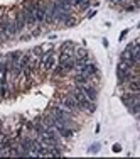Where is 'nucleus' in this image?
<instances>
[{"instance_id":"obj_6","label":"nucleus","mask_w":140,"mask_h":159,"mask_svg":"<svg viewBox=\"0 0 140 159\" xmlns=\"http://www.w3.org/2000/svg\"><path fill=\"white\" fill-rule=\"evenodd\" d=\"M91 76L86 73H74L73 75V85H86V83H91Z\"/></svg>"},{"instance_id":"obj_12","label":"nucleus","mask_w":140,"mask_h":159,"mask_svg":"<svg viewBox=\"0 0 140 159\" xmlns=\"http://www.w3.org/2000/svg\"><path fill=\"white\" fill-rule=\"evenodd\" d=\"M120 151H122V146H120V144H115V146H113V152H120Z\"/></svg>"},{"instance_id":"obj_11","label":"nucleus","mask_w":140,"mask_h":159,"mask_svg":"<svg viewBox=\"0 0 140 159\" xmlns=\"http://www.w3.org/2000/svg\"><path fill=\"white\" fill-rule=\"evenodd\" d=\"M100 149H101V144H100V142H96V144H93V146L90 147V152H93V154H94V152H98Z\"/></svg>"},{"instance_id":"obj_4","label":"nucleus","mask_w":140,"mask_h":159,"mask_svg":"<svg viewBox=\"0 0 140 159\" xmlns=\"http://www.w3.org/2000/svg\"><path fill=\"white\" fill-rule=\"evenodd\" d=\"M20 14H22V17H24L25 27L32 29V27H36V25H37L36 16H34V9H32L31 5H29V3H25V5L20 9Z\"/></svg>"},{"instance_id":"obj_13","label":"nucleus","mask_w":140,"mask_h":159,"mask_svg":"<svg viewBox=\"0 0 140 159\" xmlns=\"http://www.w3.org/2000/svg\"><path fill=\"white\" fill-rule=\"evenodd\" d=\"M125 2H127V0H112V5L113 3H125Z\"/></svg>"},{"instance_id":"obj_1","label":"nucleus","mask_w":140,"mask_h":159,"mask_svg":"<svg viewBox=\"0 0 140 159\" xmlns=\"http://www.w3.org/2000/svg\"><path fill=\"white\" fill-rule=\"evenodd\" d=\"M25 29V22H24V17H22L20 10H17L15 16L10 17V25H9V36L14 37V36H19L22 31Z\"/></svg>"},{"instance_id":"obj_10","label":"nucleus","mask_w":140,"mask_h":159,"mask_svg":"<svg viewBox=\"0 0 140 159\" xmlns=\"http://www.w3.org/2000/svg\"><path fill=\"white\" fill-rule=\"evenodd\" d=\"M90 7H91V0H83L81 5L78 7V10H81V12H85V10H88Z\"/></svg>"},{"instance_id":"obj_7","label":"nucleus","mask_w":140,"mask_h":159,"mask_svg":"<svg viewBox=\"0 0 140 159\" xmlns=\"http://www.w3.org/2000/svg\"><path fill=\"white\" fill-rule=\"evenodd\" d=\"M44 51H46V49H44V46H34L29 52H31L34 58H39V59H41V58L44 56Z\"/></svg>"},{"instance_id":"obj_9","label":"nucleus","mask_w":140,"mask_h":159,"mask_svg":"<svg viewBox=\"0 0 140 159\" xmlns=\"http://www.w3.org/2000/svg\"><path fill=\"white\" fill-rule=\"evenodd\" d=\"M127 110L130 112L133 117H138V112H140V103H133V105H130V107H127Z\"/></svg>"},{"instance_id":"obj_14","label":"nucleus","mask_w":140,"mask_h":159,"mask_svg":"<svg viewBox=\"0 0 140 159\" xmlns=\"http://www.w3.org/2000/svg\"><path fill=\"white\" fill-rule=\"evenodd\" d=\"M94 14H96V12H94V10H91V12H88V19H91V17L94 16Z\"/></svg>"},{"instance_id":"obj_3","label":"nucleus","mask_w":140,"mask_h":159,"mask_svg":"<svg viewBox=\"0 0 140 159\" xmlns=\"http://www.w3.org/2000/svg\"><path fill=\"white\" fill-rule=\"evenodd\" d=\"M56 103H58L59 107H63V108H66V110H69V112L81 113V112H79V108H78V103H76V100H74V98L71 97L69 93H64L63 97H59Z\"/></svg>"},{"instance_id":"obj_2","label":"nucleus","mask_w":140,"mask_h":159,"mask_svg":"<svg viewBox=\"0 0 140 159\" xmlns=\"http://www.w3.org/2000/svg\"><path fill=\"white\" fill-rule=\"evenodd\" d=\"M49 113H52V115H54L56 119H59V120H76V117H78V113L66 110V108L59 107L58 103L49 107Z\"/></svg>"},{"instance_id":"obj_8","label":"nucleus","mask_w":140,"mask_h":159,"mask_svg":"<svg viewBox=\"0 0 140 159\" xmlns=\"http://www.w3.org/2000/svg\"><path fill=\"white\" fill-rule=\"evenodd\" d=\"M10 95V86L9 83L7 85H0V98H7Z\"/></svg>"},{"instance_id":"obj_5","label":"nucleus","mask_w":140,"mask_h":159,"mask_svg":"<svg viewBox=\"0 0 140 159\" xmlns=\"http://www.w3.org/2000/svg\"><path fill=\"white\" fill-rule=\"evenodd\" d=\"M120 100H122V103L125 107H130V105L133 103H140V98H138V93H123L122 97H120Z\"/></svg>"}]
</instances>
